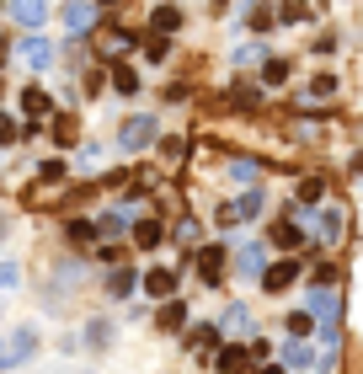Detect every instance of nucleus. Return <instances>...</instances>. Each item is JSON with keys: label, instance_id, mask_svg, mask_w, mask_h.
Masks as SVG:
<instances>
[{"label": "nucleus", "instance_id": "1", "mask_svg": "<svg viewBox=\"0 0 363 374\" xmlns=\"http://www.w3.org/2000/svg\"><path fill=\"white\" fill-rule=\"evenodd\" d=\"M32 342H37L32 326H16V337L0 342V369H6V363H27V358H32Z\"/></svg>", "mask_w": 363, "mask_h": 374}, {"label": "nucleus", "instance_id": "2", "mask_svg": "<svg viewBox=\"0 0 363 374\" xmlns=\"http://www.w3.org/2000/svg\"><path fill=\"white\" fill-rule=\"evenodd\" d=\"M310 310L321 315V332H337V315H342V294H331V289H315V294H310Z\"/></svg>", "mask_w": 363, "mask_h": 374}, {"label": "nucleus", "instance_id": "3", "mask_svg": "<svg viewBox=\"0 0 363 374\" xmlns=\"http://www.w3.org/2000/svg\"><path fill=\"white\" fill-rule=\"evenodd\" d=\"M150 139H155V118H129V123H123V134H118L123 150H145Z\"/></svg>", "mask_w": 363, "mask_h": 374}, {"label": "nucleus", "instance_id": "4", "mask_svg": "<svg viewBox=\"0 0 363 374\" xmlns=\"http://www.w3.org/2000/svg\"><path fill=\"white\" fill-rule=\"evenodd\" d=\"M294 278H299V262H294V257H289V262H273V267H267L262 289H267V294H283V289H289V284H294Z\"/></svg>", "mask_w": 363, "mask_h": 374}, {"label": "nucleus", "instance_id": "5", "mask_svg": "<svg viewBox=\"0 0 363 374\" xmlns=\"http://www.w3.org/2000/svg\"><path fill=\"white\" fill-rule=\"evenodd\" d=\"M321 241H342V235H347V214H342V209H321Z\"/></svg>", "mask_w": 363, "mask_h": 374}, {"label": "nucleus", "instance_id": "6", "mask_svg": "<svg viewBox=\"0 0 363 374\" xmlns=\"http://www.w3.org/2000/svg\"><path fill=\"white\" fill-rule=\"evenodd\" d=\"M171 289H177V273H171V267H150V273H145V294H155V300H166Z\"/></svg>", "mask_w": 363, "mask_h": 374}, {"label": "nucleus", "instance_id": "7", "mask_svg": "<svg viewBox=\"0 0 363 374\" xmlns=\"http://www.w3.org/2000/svg\"><path fill=\"white\" fill-rule=\"evenodd\" d=\"M22 59L32 64V70H49V64H54V49L43 43V37H27V43H22Z\"/></svg>", "mask_w": 363, "mask_h": 374}, {"label": "nucleus", "instance_id": "8", "mask_svg": "<svg viewBox=\"0 0 363 374\" xmlns=\"http://www.w3.org/2000/svg\"><path fill=\"white\" fill-rule=\"evenodd\" d=\"M97 6H70V11H64V27H70V33H85V27H97Z\"/></svg>", "mask_w": 363, "mask_h": 374}, {"label": "nucleus", "instance_id": "9", "mask_svg": "<svg viewBox=\"0 0 363 374\" xmlns=\"http://www.w3.org/2000/svg\"><path fill=\"white\" fill-rule=\"evenodd\" d=\"M219 267H225V246H203V252H198V273H203L208 284H214V278H219Z\"/></svg>", "mask_w": 363, "mask_h": 374}, {"label": "nucleus", "instance_id": "10", "mask_svg": "<svg viewBox=\"0 0 363 374\" xmlns=\"http://www.w3.org/2000/svg\"><path fill=\"white\" fill-rule=\"evenodd\" d=\"M283 363H289V369H310V363H315V353L304 348L299 337H289V348H283Z\"/></svg>", "mask_w": 363, "mask_h": 374}, {"label": "nucleus", "instance_id": "11", "mask_svg": "<svg viewBox=\"0 0 363 374\" xmlns=\"http://www.w3.org/2000/svg\"><path fill=\"white\" fill-rule=\"evenodd\" d=\"M262 262H267V252H262L256 241H251V246H241V273H246V278H251V273H262V278H267V267H262Z\"/></svg>", "mask_w": 363, "mask_h": 374}, {"label": "nucleus", "instance_id": "12", "mask_svg": "<svg viewBox=\"0 0 363 374\" xmlns=\"http://www.w3.org/2000/svg\"><path fill=\"white\" fill-rule=\"evenodd\" d=\"M160 326H166V332H182V326H187V305H182V300H166V310H160Z\"/></svg>", "mask_w": 363, "mask_h": 374}, {"label": "nucleus", "instance_id": "13", "mask_svg": "<svg viewBox=\"0 0 363 374\" xmlns=\"http://www.w3.org/2000/svg\"><path fill=\"white\" fill-rule=\"evenodd\" d=\"M22 107H27V118H49V97H43L37 86H27V91H22Z\"/></svg>", "mask_w": 363, "mask_h": 374}, {"label": "nucleus", "instance_id": "14", "mask_svg": "<svg viewBox=\"0 0 363 374\" xmlns=\"http://www.w3.org/2000/svg\"><path fill=\"white\" fill-rule=\"evenodd\" d=\"M16 22H22V27H43V22H49V6L27 0V6H16Z\"/></svg>", "mask_w": 363, "mask_h": 374}, {"label": "nucleus", "instance_id": "15", "mask_svg": "<svg viewBox=\"0 0 363 374\" xmlns=\"http://www.w3.org/2000/svg\"><path fill=\"white\" fill-rule=\"evenodd\" d=\"M160 235H166L160 219H139V225H133V241H139V246H160Z\"/></svg>", "mask_w": 363, "mask_h": 374}, {"label": "nucleus", "instance_id": "16", "mask_svg": "<svg viewBox=\"0 0 363 374\" xmlns=\"http://www.w3.org/2000/svg\"><path fill=\"white\" fill-rule=\"evenodd\" d=\"M214 342H219V332H214V326H187V348H214Z\"/></svg>", "mask_w": 363, "mask_h": 374}, {"label": "nucleus", "instance_id": "17", "mask_svg": "<svg viewBox=\"0 0 363 374\" xmlns=\"http://www.w3.org/2000/svg\"><path fill=\"white\" fill-rule=\"evenodd\" d=\"M150 27H155V33H177V27H182V11H171V6H160V11L150 16Z\"/></svg>", "mask_w": 363, "mask_h": 374}, {"label": "nucleus", "instance_id": "18", "mask_svg": "<svg viewBox=\"0 0 363 374\" xmlns=\"http://www.w3.org/2000/svg\"><path fill=\"white\" fill-rule=\"evenodd\" d=\"M112 86H118L123 97H133V91H139V75H133L129 64H118V70H112Z\"/></svg>", "mask_w": 363, "mask_h": 374}, {"label": "nucleus", "instance_id": "19", "mask_svg": "<svg viewBox=\"0 0 363 374\" xmlns=\"http://www.w3.org/2000/svg\"><path fill=\"white\" fill-rule=\"evenodd\" d=\"M321 193H326V182H321V177H304L299 182V204H321Z\"/></svg>", "mask_w": 363, "mask_h": 374}, {"label": "nucleus", "instance_id": "20", "mask_svg": "<svg viewBox=\"0 0 363 374\" xmlns=\"http://www.w3.org/2000/svg\"><path fill=\"white\" fill-rule=\"evenodd\" d=\"M262 81H267V86H283V81H289V59H267Z\"/></svg>", "mask_w": 363, "mask_h": 374}, {"label": "nucleus", "instance_id": "21", "mask_svg": "<svg viewBox=\"0 0 363 374\" xmlns=\"http://www.w3.org/2000/svg\"><path fill=\"white\" fill-rule=\"evenodd\" d=\"M225 326H230V332H241V337H246V332H251V315H246L241 305H230V315H225Z\"/></svg>", "mask_w": 363, "mask_h": 374}, {"label": "nucleus", "instance_id": "22", "mask_svg": "<svg viewBox=\"0 0 363 374\" xmlns=\"http://www.w3.org/2000/svg\"><path fill=\"white\" fill-rule=\"evenodd\" d=\"M310 97H315V102H331V97H337V81H331V75H321V81L310 86Z\"/></svg>", "mask_w": 363, "mask_h": 374}, {"label": "nucleus", "instance_id": "23", "mask_svg": "<svg viewBox=\"0 0 363 374\" xmlns=\"http://www.w3.org/2000/svg\"><path fill=\"white\" fill-rule=\"evenodd\" d=\"M54 139H59V145H70V139H75V118H70V112L54 118Z\"/></svg>", "mask_w": 363, "mask_h": 374}, {"label": "nucleus", "instance_id": "24", "mask_svg": "<svg viewBox=\"0 0 363 374\" xmlns=\"http://www.w3.org/2000/svg\"><path fill=\"white\" fill-rule=\"evenodd\" d=\"M11 139H22V129H16L11 112H0V145H11Z\"/></svg>", "mask_w": 363, "mask_h": 374}, {"label": "nucleus", "instance_id": "25", "mask_svg": "<svg viewBox=\"0 0 363 374\" xmlns=\"http://www.w3.org/2000/svg\"><path fill=\"white\" fill-rule=\"evenodd\" d=\"M273 241H278V246H299V230H294V225H273Z\"/></svg>", "mask_w": 363, "mask_h": 374}, {"label": "nucleus", "instance_id": "26", "mask_svg": "<svg viewBox=\"0 0 363 374\" xmlns=\"http://www.w3.org/2000/svg\"><path fill=\"white\" fill-rule=\"evenodd\" d=\"M37 177H43V182H64V160H43V166H37Z\"/></svg>", "mask_w": 363, "mask_h": 374}, {"label": "nucleus", "instance_id": "27", "mask_svg": "<svg viewBox=\"0 0 363 374\" xmlns=\"http://www.w3.org/2000/svg\"><path fill=\"white\" fill-rule=\"evenodd\" d=\"M219 363H225V374H235L246 363V348H225V358H219Z\"/></svg>", "mask_w": 363, "mask_h": 374}, {"label": "nucleus", "instance_id": "28", "mask_svg": "<svg viewBox=\"0 0 363 374\" xmlns=\"http://www.w3.org/2000/svg\"><path fill=\"white\" fill-rule=\"evenodd\" d=\"M235 209H241V219H251L256 209H262V193H256V187H251V193H246V198H241V204H235Z\"/></svg>", "mask_w": 363, "mask_h": 374}, {"label": "nucleus", "instance_id": "29", "mask_svg": "<svg viewBox=\"0 0 363 374\" xmlns=\"http://www.w3.org/2000/svg\"><path fill=\"white\" fill-rule=\"evenodd\" d=\"M133 289V273H129V267H123V273H112V294H129Z\"/></svg>", "mask_w": 363, "mask_h": 374}, {"label": "nucleus", "instance_id": "30", "mask_svg": "<svg viewBox=\"0 0 363 374\" xmlns=\"http://www.w3.org/2000/svg\"><path fill=\"white\" fill-rule=\"evenodd\" d=\"M299 332H310V310H299V315H289V337H299Z\"/></svg>", "mask_w": 363, "mask_h": 374}, {"label": "nucleus", "instance_id": "31", "mask_svg": "<svg viewBox=\"0 0 363 374\" xmlns=\"http://www.w3.org/2000/svg\"><path fill=\"white\" fill-rule=\"evenodd\" d=\"M91 235H97V230L85 225V219H75V225H70V241H91Z\"/></svg>", "mask_w": 363, "mask_h": 374}, {"label": "nucleus", "instance_id": "32", "mask_svg": "<svg viewBox=\"0 0 363 374\" xmlns=\"http://www.w3.org/2000/svg\"><path fill=\"white\" fill-rule=\"evenodd\" d=\"M123 225H129V219H123V214H107V219H102V235H118Z\"/></svg>", "mask_w": 363, "mask_h": 374}, {"label": "nucleus", "instance_id": "33", "mask_svg": "<svg viewBox=\"0 0 363 374\" xmlns=\"http://www.w3.org/2000/svg\"><path fill=\"white\" fill-rule=\"evenodd\" d=\"M16 278H22V273H16V267H11V262H0V289H11Z\"/></svg>", "mask_w": 363, "mask_h": 374}, {"label": "nucleus", "instance_id": "34", "mask_svg": "<svg viewBox=\"0 0 363 374\" xmlns=\"http://www.w3.org/2000/svg\"><path fill=\"white\" fill-rule=\"evenodd\" d=\"M352 171H358V177H363V156H358V160H352Z\"/></svg>", "mask_w": 363, "mask_h": 374}]
</instances>
